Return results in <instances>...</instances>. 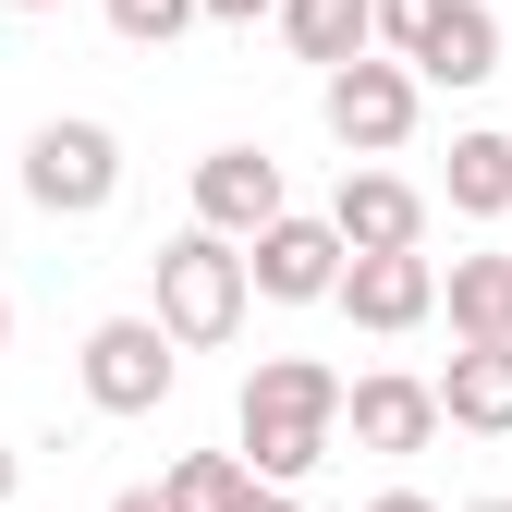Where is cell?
I'll list each match as a JSON object with an SVG mask.
<instances>
[{"label": "cell", "instance_id": "12", "mask_svg": "<svg viewBox=\"0 0 512 512\" xmlns=\"http://www.w3.org/2000/svg\"><path fill=\"white\" fill-rule=\"evenodd\" d=\"M281 49L293 61H317V74H342V61H366L378 49V0H281Z\"/></svg>", "mask_w": 512, "mask_h": 512}, {"label": "cell", "instance_id": "20", "mask_svg": "<svg viewBox=\"0 0 512 512\" xmlns=\"http://www.w3.org/2000/svg\"><path fill=\"white\" fill-rule=\"evenodd\" d=\"M110 512H183V500H171V476H159V488H122Z\"/></svg>", "mask_w": 512, "mask_h": 512}, {"label": "cell", "instance_id": "6", "mask_svg": "<svg viewBox=\"0 0 512 512\" xmlns=\"http://www.w3.org/2000/svg\"><path fill=\"white\" fill-rule=\"evenodd\" d=\"M244 269H256V293H269V305H330V293H342V269H354V244H342V220L281 208L269 232L244 244Z\"/></svg>", "mask_w": 512, "mask_h": 512}, {"label": "cell", "instance_id": "7", "mask_svg": "<svg viewBox=\"0 0 512 512\" xmlns=\"http://www.w3.org/2000/svg\"><path fill=\"white\" fill-rule=\"evenodd\" d=\"M330 305L354 317V330L403 342V330H427V317H439V256H427V244H391V256H354Z\"/></svg>", "mask_w": 512, "mask_h": 512}, {"label": "cell", "instance_id": "5", "mask_svg": "<svg viewBox=\"0 0 512 512\" xmlns=\"http://www.w3.org/2000/svg\"><path fill=\"white\" fill-rule=\"evenodd\" d=\"M110 196H122V135H110V122H37V135H25V208L98 220Z\"/></svg>", "mask_w": 512, "mask_h": 512}, {"label": "cell", "instance_id": "16", "mask_svg": "<svg viewBox=\"0 0 512 512\" xmlns=\"http://www.w3.org/2000/svg\"><path fill=\"white\" fill-rule=\"evenodd\" d=\"M244 488H256L244 452H183V464H171V500H183V512H232Z\"/></svg>", "mask_w": 512, "mask_h": 512}, {"label": "cell", "instance_id": "13", "mask_svg": "<svg viewBox=\"0 0 512 512\" xmlns=\"http://www.w3.org/2000/svg\"><path fill=\"white\" fill-rule=\"evenodd\" d=\"M415 74H427V86H488V74H500V13H488V0H452V13L427 25Z\"/></svg>", "mask_w": 512, "mask_h": 512}, {"label": "cell", "instance_id": "26", "mask_svg": "<svg viewBox=\"0 0 512 512\" xmlns=\"http://www.w3.org/2000/svg\"><path fill=\"white\" fill-rule=\"evenodd\" d=\"M464 512H512V500H464Z\"/></svg>", "mask_w": 512, "mask_h": 512}, {"label": "cell", "instance_id": "24", "mask_svg": "<svg viewBox=\"0 0 512 512\" xmlns=\"http://www.w3.org/2000/svg\"><path fill=\"white\" fill-rule=\"evenodd\" d=\"M0 354H13V293H0Z\"/></svg>", "mask_w": 512, "mask_h": 512}, {"label": "cell", "instance_id": "3", "mask_svg": "<svg viewBox=\"0 0 512 512\" xmlns=\"http://www.w3.org/2000/svg\"><path fill=\"white\" fill-rule=\"evenodd\" d=\"M415 110H427V74H415L403 49H366V61H342V74H317V122L342 135V159L415 147Z\"/></svg>", "mask_w": 512, "mask_h": 512}, {"label": "cell", "instance_id": "2", "mask_svg": "<svg viewBox=\"0 0 512 512\" xmlns=\"http://www.w3.org/2000/svg\"><path fill=\"white\" fill-rule=\"evenodd\" d=\"M147 281H159V330L183 342V354H220L232 330H244V305H256V269H244V244L232 232H171L159 256H147Z\"/></svg>", "mask_w": 512, "mask_h": 512}, {"label": "cell", "instance_id": "17", "mask_svg": "<svg viewBox=\"0 0 512 512\" xmlns=\"http://www.w3.org/2000/svg\"><path fill=\"white\" fill-rule=\"evenodd\" d=\"M98 13H110L122 49H171L183 25H208V0H98Z\"/></svg>", "mask_w": 512, "mask_h": 512}, {"label": "cell", "instance_id": "18", "mask_svg": "<svg viewBox=\"0 0 512 512\" xmlns=\"http://www.w3.org/2000/svg\"><path fill=\"white\" fill-rule=\"evenodd\" d=\"M439 13H452V0H378V49H403V61H415Z\"/></svg>", "mask_w": 512, "mask_h": 512}, {"label": "cell", "instance_id": "8", "mask_svg": "<svg viewBox=\"0 0 512 512\" xmlns=\"http://www.w3.org/2000/svg\"><path fill=\"white\" fill-rule=\"evenodd\" d=\"M439 427H452V415H439V378H403V366H366L354 378V391H342V439H354V452H427V439Z\"/></svg>", "mask_w": 512, "mask_h": 512}, {"label": "cell", "instance_id": "14", "mask_svg": "<svg viewBox=\"0 0 512 512\" xmlns=\"http://www.w3.org/2000/svg\"><path fill=\"white\" fill-rule=\"evenodd\" d=\"M439 317H452V342H512V256H452Z\"/></svg>", "mask_w": 512, "mask_h": 512}, {"label": "cell", "instance_id": "15", "mask_svg": "<svg viewBox=\"0 0 512 512\" xmlns=\"http://www.w3.org/2000/svg\"><path fill=\"white\" fill-rule=\"evenodd\" d=\"M439 196H452L464 220H500V208H512V135H488V122H476V135H452V171H439Z\"/></svg>", "mask_w": 512, "mask_h": 512}, {"label": "cell", "instance_id": "21", "mask_svg": "<svg viewBox=\"0 0 512 512\" xmlns=\"http://www.w3.org/2000/svg\"><path fill=\"white\" fill-rule=\"evenodd\" d=\"M256 13H281V0H208V25H256Z\"/></svg>", "mask_w": 512, "mask_h": 512}, {"label": "cell", "instance_id": "25", "mask_svg": "<svg viewBox=\"0 0 512 512\" xmlns=\"http://www.w3.org/2000/svg\"><path fill=\"white\" fill-rule=\"evenodd\" d=\"M13 13H61V0H13Z\"/></svg>", "mask_w": 512, "mask_h": 512}, {"label": "cell", "instance_id": "11", "mask_svg": "<svg viewBox=\"0 0 512 512\" xmlns=\"http://www.w3.org/2000/svg\"><path fill=\"white\" fill-rule=\"evenodd\" d=\"M439 415L464 439H512V342H464L439 366Z\"/></svg>", "mask_w": 512, "mask_h": 512}, {"label": "cell", "instance_id": "9", "mask_svg": "<svg viewBox=\"0 0 512 512\" xmlns=\"http://www.w3.org/2000/svg\"><path fill=\"white\" fill-rule=\"evenodd\" d=\"M281 208H293V196H281V159H269V147H208V159H196V220H208V232L256 244Z\"/></svg>", "mask_w": 512, "mask_h": 512}, {"label": "cell", "instance_id": "22", "mask_svg": "<svg viewBox=\"0 0 512 512\" xmlns=\"http://www.w3.org/2000/svg\"><path fill=\"white\" fill-rule=\"evenodd\" d=\"M366 512H439V500H427V488H378Z\"/></svg>", "mask_w": 512, "mask_h": 512}, {"label": "cell", "instance_id": "1", "mask_svg": "<svg viewBox=\"0 0 512 512\" xmlns=\"http://www.w3.org/2000/svg\"><path fill=\"white\" fill-rule=\"evenodd\" d=\"M342 391H354V378H342V366H317V354H269V366H244V403H232V452H244L256 476L305 488L317 464L342 452Z\"/></svg>", "mask_w": 512, "mask_h": 512}, {"label": "cell", "instance_id": "19", "mask_svg": "<svg viewBox=\"0 0 512 512\" xmlns=\"http://www.w3.org/2000/svg\"><path fill=\"white\" fill-rule=\"evenodd\" d=\"M232 512H305V500H293V488H281V476H256V488H244V500H232Z\"/></svg>", "mask_w": 512, "mask_h": 512}, {"label": "cell", "instance_id": "4", "mask_svg": "<svg viewBox=\"0 0 512 512\" xmlns=\"http://www.w3.org/2000/svg\"><path fill=\"white\" fill-rule=\"evenodd\" d=\"M74 378H86L98 415H159L171 378H183V342L159 330V305H147V317H98L86 354H74Z\"/></svg>", "mask_w": 512, "mask_h": 512}, {"label": "cell", "instance_id": "10", "mask_svg": "<svg viewBox=\"0 0 512 512\" xmlns=\"http://www.w3.org/2000/svg\"><path fill=\"white\" fill-rule=\"evenodd\" d=\"M330 220H342V244H354V256L427 244V196H415L403 171H378V159H342V196H330Z\"/></svg>", "mask_w": 512, "mask_h": 512}, {"label": "cell", "instance_id": "23", "mask_svg": "<svg viewBox=\"0 0 512 512\" xmlns=\"http://www.w3.org/2000/svg\"><path fill=\"white\" fill-rule=\"evenodd\" d=\"M13 488H25V464H13V439H0V512H13Z\"/></svg>", "mask_w": 512, "mask_h": 512}]
</instances>
